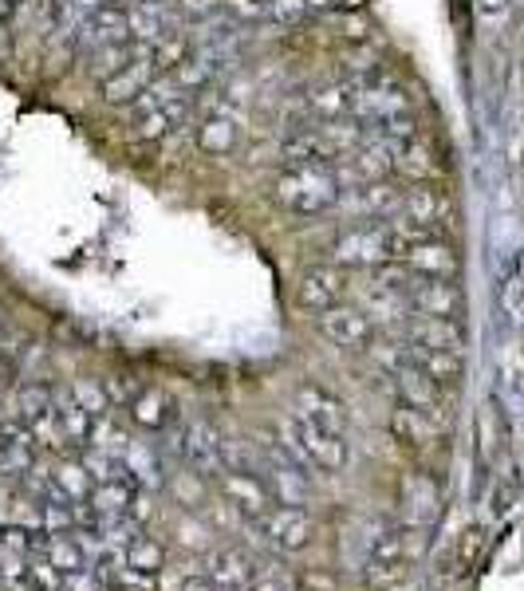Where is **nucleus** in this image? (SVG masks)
<instances>
[{"label":"nucleus","instance_id":"obj_1","mask_svg":"<svg viewBox=\"0 0 524 591\" xmlns=\"http://www.w3.org/2000/svg\"><path fill=\"white\" fill-rule=\"evenodd\" d=\"M343 178L339 166H312V170H288L276 178V201L300 217H320L339 205Z\"/></svg>","mask_w":524,"mask_h":591},{"label":"nucleus","instance_id":"obj_2","mask_svg":"<svg viewBox=\"0 0 524 591\" xmlns=\"http://www.w3.org/2000/svg\"><path fill=\"white\" fill-rule=\"evenodd\" d=\"M280 446L296 458L304 473L312 469H343L347 465V438L335 430H320L312 422H304L300 414L280 422Z\"/></svg>","mask_w":524,"mask_h":591},{"label":"nucleus","instance_id":"obj_3","mask_svg":"<svg viewBox=\"0 0 524 591\" xmlns=\"http://www.w3.org/2000/svg\"><path fill=\"white\" fill-rule=\"evenodd\" d=\"M331 261L339 268H375V264L398 261V245L387 221L367 225V229H351L331 245Z\"/></svg>","mask_w":524,"mask_h":591},{"label":"nucleus","instance_id":"obj_4","mask_svg":"<svg viewBox=\"0 0 524 591\" xmlns=\"http://www.w3.org/2000/svg\"><path fill=\"white\" fill-rule=\"evenodd\" d=\"M131 40V24H127V8L123 4H95L79 28H71L64 36V44L71 52H95L107 44H123Z\"/></svg>","mask_w":524,"mask_h":591},{"label":"nucleus","instance_id":"obj_5","mask_svg":"<svg viewBox=\"0 0 524 591\" xmlns=\"http://www.w3.org/2000/svg\"><path fill=\"white\" fill-rule=\"evenodd\" d=\"M402 564H406V532L387 521L371 525V532L363 536V576L375 584H391L402 576Z\"/></svg>","mask_w":524,"mask_h":591},{"label":"nucleus","instance_id":"obj_6","mask_svg":"<svg viewBox=\"0 0 524 591\" xmlns=\"http://www.w3.org/2000/svg\"><path fill=\"white\" fill-rule=\"evenodd\" d=\"M217 481H221L225 501H229L245 521H253V525H261L264 517L276 509V497H272L268 481H264L261 473H253V469H225Z\"/></svg>","mask_w":524,"mask_h":591},{"label":"nucleus","instance_id":"obj_7","mask_svg":"<svg viewBox=\"0 0 524 591\" xmlns=\"http://www.w3.org/2000/svg\"><path fill=\"white\" fill-rule=\"evenodd\" d=\"M178 450L186 465L201 477H221L225 473V442L209 422H190L178 430Z\"/></svg>","mask_w":524,"mask_h":591},{"label":"nucleus","instance_id":"obj_8","mask_svg":"<svg viewBox=\"0 0 524 591\" xmlns=\"http://www.w3.org/2000/svg\"><path fill=\"white\" fill-rule=\"evenodd\" d=\"M391 383V391L398 394V406H410V410H422L430 418H438V402H442V383H434L414 359L402 363L394 375H383Z\"/></svg>","mask_w":524,"mask_h":591},{"label":"nucleus","instance_id":"obj_9","mask_svg":"<svg viewBox=\"0 0 524 591\" xmlns=\"http://www.w3.org/2000/svg\"><path fill=\"white\" fill-rule=\"evenodd\" d=\"M320 331L328 335L335 347H343V351L371 347V339H375L371 316L359 312V308H347V304H331L328 312H320Z\"/></svg>","mask_w":524,"mask_h":591},{"label":"nucleus","instance_id":"obj_10","mask_svg":"<svg viewBox=\"0 0 524 591\" xmlns=\"http://www.w3.org/2000/svg\"><path fill=\"white\" fill-rule=\"evenodd\" d=\"M343 284H347V276H343L339 264H320V268L304 272V280H300V288H296V304H300L304 312L320 316V312H328L331 304H339Z\"/></svg>","mask_w":524,"mask_h":591},{"label":"nucleus","instance_id":"obj_11","mask_svg":"<svg viewBox=\"0 0 524 591\" xmlns=\"http://www.w3.org/2000/svg\"><path fill=\"white\" fill-rule=\"evenodd\" d=\"M257 528L268 536V544H276L280 552H300L312 540V521H308V513L300 505H276Z\"/></svg>","mask_w":524,"mask_h":591},{"label":"nucleus","instance_id":"obj_12","mask_svg":"<svg viewBox=\"0 0 524 591\" xmlns=\"http://www.w3.org/2000/svg\"><path fill=\"white\" fill-rule=\"evenodd\" d=\"M158 75H162V71L154 67V60H150V48H146V52H142V56H134L131 64L123 67L119 75H111V79L103 83V95H107L111 103H127V107H131V103H138V99L146 95V87H150Z\"/></svg>","mask_w":524,"mask_h":591},{"label":"nucleus","instance_id":"obj_13","mask_svg":"<svg viewBox=\"0 0 524 591\" xmlns=\"http://www.w3.org/2000/svg\"><path fill=\"white\" fill-rule=\"evenodd\" d=\"M237 138H241L237 107H233L229 99H217L213 111H209V115L201 119V127H197V146L209 150V154H225V150L237 146Z\"/></svg>","mask_w":524,"mask_h":591},{"label":"nucleus","instance_id":"obj_14","mask_svg":"<svg viewBox=\"0 0 524 591\" xmlns=\"http://www.w3.org/2000/svg\"><path fill=\"white\" fill-rule=\"evenodd\" d=\"M406 339H414L422 347H438V351H461L465 347V331L454 316H426V312H414L406 320Z\"/></svg>","mask_w":524,"mask_h":591},{"label":"nucleus","instance_id":"obj_15","mask_svg":"<svg viewBox=\"0 0 524 591\" xmlns=\"http://www.w3.org/2000/svg\"><path fill=\"white\" fill-rule=\"evenodd\" d=\"M410 304H414V312H426V316H458L461 292L454 280L418 276V280L410 284Z\"/></svg>","mask_w":524,"mask_h":591},{"label":"nucleus","instance_id":"obj_16","mask_svg":"<svg viewBox=\"0 0 524 591\" xmlns=\"http://www.w3.org/2000/svg\"><path fill=\"white\" fill-rule=\"evenodd\" d=\"M284 166L288 170H312V166H339V150L324 131H304L284 142Z\"/></svg>","mask_w":524,"mask_h":591},{"label":"nucleus","instance_id":"obj_17","mask_svg":"<svg viewBox=\"0 0 524 591\" xmlns=\"http://www.w3.org/2000/svg\"><path fill=\"white\" fill-rule=\"evenodd\" d=\"M402 264L410 268V272H418V276H442V280H454L458 276V253L442 241V237H430V241H418Z\"/></svg>","mask_w":524,"mask_h":591},{"label":"nucleus","instance_id":"obj_18","mask_svg":"<svg viewBox=\"0 0 524 591\" xmlns=\"http://www.w3.org/2000/svg\"><path fill=\"white\" fill-rule=\"evenodd\" d=\"M398 213L410 217V221H422V225H434V229H438V221L450 217V197L442 194L438 186H430V182H418V186L402 190Z\"/></svg>","mask_w":524,"mask_h":591},{"label":"nucleus","instance_id":"obj_19","mask_svg":"<svg viewBox=\"0 0 524 591\" xmlns=\"http://www.w3.org/2000/svg\"><path fill=\"white\" fill-rule=\"evenodd\" d=\"M296 414L304 422L320 426V430L343 434V402L335 394L324 391V387H300V394H296Z\"/></svg>","mask_w":524,"mask_h":591},{"label":"nucleus","instance_id":"obj_20","mask_svg":"<svg viewBox=\"0 0 524 591\" xmlns=\"http://www.w3.org/2000/svg\"><path fill=\"white\" fill-rule=\"evenodd\" d=\"M339 205H347L351 213H359V217H379V221H387L398 213V205H402V190H394L387 182H367L363 190H351V197H339Z\"/></svg>","mask_w":524,"mask_h":591},{"label":"nucleus","instance_id":"obj_21","mask_svg":"<svg viewBox=\"0 0 524 591\" xmlns=\"http://www.w3.org/2000/svg\"><path fill=\"white\" fill-rule=\"evenodd\" d=\"M209 580L221 591H249L257 584V564L245 552H217L209 560Z\"/></svg>","mask_w":524,"mask_h":591},{"label":"nucleus","instance_id":"obj_22","mask_svg":"<svg viewBox=\"0 0 524 591\" xmlns=\"http://www.w3.org/2000/svg\"><path fill=\"white\" fill-rule=\"evenodd\" d=\"M406 339V335H402ZM406 351H410V359L434 379V383H442V387H450V383H458L461 371H465V363H461V351H438V347H422V343H414V339H406Z\"/></svg>","mask_w":524,"mask_h":591},{"label":"nucleus","instance_id":"obj_23","mask_svg":"<svg viewBox=\"0 0 524 591\" xmlns=\"http://www.w3.org/2000/svg\"><path fill=\"white\" fill-rule=\"evenodd\" d=\"M40 556H48V560H52V568H56L64 580L67 576H75V572H83V568H91L87 540H79V532H52Z\"/></svg>","mask_w":524,"mask_h":591},{"label":"nucleus","instance_id":"obj_24","mask_svg":"<svg viewBox=\"0 0 524 591\" xmlns=\"http://www.w3.org/2000/svg\"><path fill=\"white\" fill-rule=\"evenodd\" d=\"M363 304H367V312H371L375 320H383V324H406V320L414 316L410 296H406V292H398V288L379 284V280H371V284H367Z\"/></svg>","mask_w":524,"mask_h":591},{"label":"nucleus","instance_id":"obj_25","mask_svg":"<svg viewBox=\"0 0 524 591\" xmlns=\"http://www.w3.org/2000/svg\"><path fill=\"white\" fill-rule=\"evenodd\" d=\"M391 430L402 446H430L438 438V418L422 414V410H410V406H398L391 414Z\"/></svg>","mask_w":524,"mask_h":591},{"label":"nucleus","instance_id":"obj_26","mask_svg":"<svg viewBox=\"0 0 524 591\" xmlns=\"http://www.w3.org/2000/svg\"><path fill=\"white\" fill-rule=\"evenodd\" d=\"M127 24H131V40L134 44H158L166 36V12L158 0H138L127 8Z\"/></svg>","mask_w":524,"mask_h":591},{"label":"nucleus","instance_id":"obj_27","mask_svg":"<svg viewBox=\"0 0 524 591\" xmlns=\"http://www.w3.org/2000/svg\"><path fill=\"white\" fill-rule=\"evenodd\" d=\"M52 410H56V418H60V426H64L67 442L71 446H87V438H91V426H95V418L79 406V398L75 391L67 387V391L56 394V402H52Z\"/></svg>","mask_w":524,"mask_h":591},{"label":"nucleus","instance_id":"obj_28","mask_svg":"<svg viewBox=\"0 0 524 591\" xmlns=\"http://www.w3.org/2000/svg\"><path fill=\"white\" fill-rule=\"evenodd\" d=\"M52 481L60 489V497L71 501V505H87L91 493H95V473L83 465V461H64L52 469Z\"/></svg>","mask_w":524,"mask_h":591},{"label":"nucleus","instance_id":"obj_29","mask_svg":"<svg viewBox=\"0 0 524 591\" xmlns=\"http://www.w3.org/2000/svg\"><path fill=\"white\" fill-rule=\"evenodd\" d=\"M131 418L138 426H146V430H166L174 422V402L158 391V387H146L131 402Z\"/></svg>","mask_w":524,"mask_h":591},{"label":"nucleus","instance_id":"obj_30","mask_svg":"<svg viewBox=\"0 0 524 591\" xmlns=\"http://www.w3.org/2000/svg\"><path fill=\"white\" fill-rule=\"evenodd\" d=\"M142 52H146V44H134V40H123V44H107V48H95V52H91V64H87V71H91L99 83H107L111 75H119V71L131 64L134 56H142Z\"/></svg>","mask_w":524,"mask_h":591},{"label":"nucleus","instance_id":"obj_31","mask_svg":"<svg viewBox=\"0 0 524 591\" xmlns=\"http://www.w3.org/2000/svg\"><path fill=\"white\" fill-rule=\"evenodd\" d=\"M308 111L320 119V123H339L343 115L351 119V83L339 79L331 87H320L312 99H308Z\"/></svg>","mask_w":524,"mask_h":591},{"label":"nucleus","instance_id":"obj_32","mask_svg":"<svg viewBox=\"0 0 524 591\" xmlns=\"http://www.w3.org/2000/svg\"><path fill=\"white\" fill-rule=\"evenodd\" d=\"M127 469H131V477L138 481V489H158L162 481H166V469H162V458L154 454V446H142V442H131L127 446Z\"/></svg>","mask_w":524,"mask_h":591},{"label":"nucleus","instance_id":"obj_33","mask_svg":"<svg viewBox=\"0 0 524 591\" xmlns=\"http://www.w3.org/2000/svg\"><path fill=\"white\" fill-rule=\"evenodd\" d=\"M52 402H56V394L36 387V383L20 387V391H16V422H20V426H36L44 414H52Z\"/></svg>","mask_w":524,"mask_h":591},{"label":"nucleus","instance_id":"obj_34","mask_svg":"<svg viewBox=\"0 0 524 591\" xmlns=\"http://www.w3.org/2000/svg\"><path fill=\"white\" fill-rule=\"evenodd\" d=\"M162 560H166V556H162V544H158L154 536H142V532L134 536L131 548L123 552V564L134 568V572H146V576H158V572H162Z\"/></svg>","mask_w":524,"mask_h":591},{"label":"nucleus","instance_id":"obj_35","mask_svg":"<svg viewBox=\"0 0 524 591\" xmlns=\"http://www.w3.org/2000/svg\"><path fill=\"white\" fill-rule=\"evenodd\" d=\"M398 174H406V178H418V182H430V178H438V158H434V150L422 142V138H414L406 150H402V170Z\"/></svg>","mask_w":524,"mask_h":591},{"label":"nucleus","instance_id":"obj_36","mask_svg":"<svg viewBox=\"0 0 524 591\" xmlns=\"http://www.w3.org/2000/svg\"><path fill=\"white\" fill-rule=\"evenodd\" d=\"M194 56V48H190V40L186 36H174V32H166L158 44H150V60L154 67L166 75V71H174L178 64H186Z\"/></svg>","mask_w":524,"mask_h":591},{"label":"nucleus","instance_id":"obj_37","mask_svg":"<svg viewBox=\"0 0 524 591\" xmlns=\"http://www.w3.org/2000/svg\"><path fill=\"white\" fill-rule=\"evenodd\" d=\"M134 119H138V134L142 138H166L178 123L162 111V107H150V103H131Z\"/></svg>","mask_w":524,"mask_h":591},{"label":"nucleus","instance_id":"obj_38","mask_svg":"<svg viewBox=\"0 0 524 591\" xmlns=\"http://www.w3.org/2000/svg\"><path fill=\"white\" fill-rule=\"evenodd\" d=\"M83 16H87V12H83V0H48V12H44L48 28L60 32V36H67L71 28H79Z\"/></svg>","mask_w":524,"mask_h":591},{"label":"nucleus","instance_id":"obj_39","mask_svg":"<svg viewBox=\"0 0 524 591\" xmlns=\"http://www.w3.org/2000/svg\"><path fill=\"white\" fill-rule=\"evenodd\" d=\"M71 391H75L79 406H83V410H87L91 418H103V414H111V398H107V391H103V387H91V383H75Z\"/></svg>","mask_w":524,"mask_h":591},{"label":"nucleus","instance_id":"obj_40","mask_svg":"<svg viewBox=\"0 0 524 591\" xmlns=\"http://www.w3.org/2000/svg\"><path fill=\"white\" fill-rule=\"evenodd\" d=\"M481 544H485V532H481V528H469V532H461L458 556H454L458 572H469V568L477 564V556H481Z\"/></svg>","mask_w":524,"mask_h":591},{"label":"nucleus","instance_id":"obj_41","mask_svg":"<svg viewBox=\"0 0 524 591\" xmlns=\"http://www.w3.org/2000/svg\"><path fill=\"white\" fill-rule=\"evenodd\" d=\"M225 12L233 16V24H261V20H268L264 0H225Z\"/></svg>","mask_w":524,"mask_h":591},{"label":"nucleus","instance_id":"obj_42","mask_svg":"<svg viewBox=\"0 0 524 591\" xmlns=\"http://www.w3.org/2000/svg\"><path fill=\"white\" fill-rule=\"evenodd\" d=\"M501 308H505L509 320H524V280L517 272L501 284Z\"/></svg>","mask_w":524,"mask_h":591},{"label":"nucleus","instance_id":"obj_43","mask_svg":"<svg viewBox=\"0 0 524 591\" xmlns=\"http://www.w3.org/2000/svg\"><path fill=\"white\" fill-rule=\"evenodd\" d=\"M272 24H296L308 12V0H264Z\"/></svg>","mask_w":524,"mask_h":591},{"label":"nucleus","instance_id":"obj_44","mask_svg":"<svg viewBox=\"0 0 524 591\" xmlns=\"http://www.w3.org/2000/svg\"><path fill=\"white\" fill-rule=\"evenodd\" d=\"M103 391H107V398H111V402H127V406H131L134 398L142 394L131 383V379H127V375H119V379H107V387H103Z\"/></svg>","mask_w":524,"mask_h":591},{"label":"nucleus","instance_id":"obj_45","mask_svg":"<svg viewBox=\"0 0 524 591\" xmlns=\"http://www.w3.org/2000/svg\"><path fill=\"white\" fill-rule=\"evenodd\" d=\"M513 501H517V477H509V481L497 485V493H493V517H505Z\"/></svg>","mask_w":524,"mask_h":591},{"label":"nucleus","instance_id":"obj_46","mask_svg":"<svg viewBox=\"0 0 524 591\" xmlns=\"http://www.w3.org/2000/svg\"><path fill=\"white\" fill-rule=\"evenodd\" d=\"M505 8H509V0H477V12H481V16H489V20H501V16H505Z\"/></svg>","mask_w":524,"mask_h":591},{"label":"nucleus","instance_id":"obj_47","mask_svg":"<svg viewBox=\"0 0 524 591\" xmlns=\"http://www.w3.org/2000/svg\"><path fill=\"white\" fill-rule=\"evenodd\" d=\"M178 591H221V588H217V584H213L209 576H186Z\"/></svg>","mask_w":524,"mask_h":591},{"label":"nucleus","instance_id":"obj_48","mask_svg":"<svg viewBox=\"0 0 524 591\" xmlns=\"http://www.w3.org/2000/svg\"><path fill=\"white\" fill-rule=\"evenodd\" d=\"M249 591H288V588H284L280 580H272V576H257V584H253Z\"/></svg>","mask_w":524,"mask_h":591},{"label":"nucleus","instance_id":"obj_49","mask_svg":"<svg viewBox=\"0 0 524 591\" xmlns=\"http://www.w3.org/2000/svg\"><path fill=\"white\" fill-rule=\"evenodd\" d=\"M347 0H308V8H343Z\"/></svg>","mask_w":524,"mask_h":591},{"label":"nucleus","instance_id":"obj_50","mask_svg":"<svg viewBox=\"0 0 524 591\" xmlns=\"http://www.w3.org/2000/svg\"><path fill=\"white\" fill-rule=\"evenodd\" d=\"M513 272H517V276H521V280H524V253H521V257H517V268H513Z\"/></svg>","mask_w":524,"mask_h":591},{"label":"nucleus","instance_id":"obj_51","mask_svg":"<svg viewBox=\"0 0 524 591\" xmlns=\"http://www.w3.org/2000/svg\"><path fill=\"white\" fill-rule=\"evenodd\" d=\"M0 343H4V335H0ZM0 355H4V347H0Z\"/></svg>","mask_w":524,"mask_h":591}]
</instances>
